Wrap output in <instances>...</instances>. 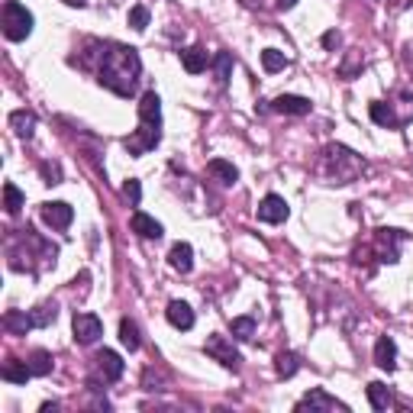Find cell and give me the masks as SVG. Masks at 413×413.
<instances>
[{
  "label": "cell",
  "mask_w": 413,
  "mask_h": 413,
  "mask_svg": "<svg viewBox=\"0 0 413 413\" xmlns=\"http://www.w3.org/2000/svg\"><path fill=\"white\" fill-rule=\"evenodd\" d=\"M272 107L278 113H294V116H304V113H310V100L307 97H297V94H281L274 97Z\"/></svg>",
  "instance_id": "cell-14"
},
{
  "label": "cell",
  "mask_w": 413,
  "mask_h": 413,
  "mask_svg": "<svg viewBox=\"0 0 413 413\" xmlns=\"http://www.w3.org/2000/svg\"><path fill=\"white\" fill-rule=\"evenodd\" d=\"M97 371H100L103 375V381H120L123 378V358L116 355V352H113V349H103V352H97Z\"/></svg>",
  "instance_id": "cell-7"
},
{
  "label": "cell",
  "mask_w": 413,
  "mask_h": 413,
  "mask_svg": "<svg viewBox=\"0 0 413 413\" xmlns=\"http://www.w3.org/2000/svg\"><path fill=\"white\" fill-rule=\"evenodd\" d=\"M161 139V130L159 126H146V123H139V130L132 132L130 139H126V149H130V155H142V152L155 149Z\"/></svg>",
  "instance_id": "cell-5"
},
{
  "label": "cell",
  "mask_w": 413,
  "mask_h": 413,
  "mask_svg": "<svg viewBox=\"0 0 413 413\" xmlns=\"http://www.w3.org/2000/svg\"><path fill=\"white\" fill-rule=\"evenodd\" d=\"M130 26H132V29H139V33H142L146 26H149V10L142 7V3H139V7H132V10H130Z\"/></svg>",
  "instance_id": "cell-31"
},
{
  "label": "cell",
  "mask_w": 413,
  "mask_h": 413,
  "mask_svg": "<svg viewBox=\"0 0 413 413\" xmlns=\"http://www.w3.org/2000/svg\"><path fill=\"white\" fill-rule=\"evenodd\" d=\"M139 123H146V126H159V130H161V100H159L155 91L142 94V100H139Z\"/></svg>",
  "instance_id": "cell-9"
},
{
  "label": "cell",
  "mask_w": 413,
  "mask_h": 413,
  "mask_svg": "<svg viewBox=\"0 0 413 413\" xmlns=\"http://www.w3.org/2000/svg\"><path fill=\"white\" fill-rule=\"evenodd\" d=\"M123 197L130 200L132 206L139 204V197H142V188H139V181H126V184H123Z\"/></svg>",
  "instance_id": "cell-32"
},
{
  "label": "cell",
  "mask_w": 413,
  "mask_h": 413,
  "mask_svg": "<svg viewBox=\"0 0 413 413\" xmlns=\"http://www.w3.org/2000/svg\"><path fill=\"white\" fill-rule=\"evenodd\" d=\"M120 342L126 349H130V352H136V349H139V326H136V323H132V319H123L120 323Z\"/></svg>",
  "instance_id": "cell-22"
},
{
  "label": "cell",
  "mask_w": 413,
  "mask_h": 413,
  "mask_svg": "<svg viewBox=\"0 0 413 413\" xmlns=\"http://www.w3.org/2000/svg\"><path fill=\"white\" fill-rule=\"evenodd\" d=\"M165 317H168V323L175 329H191L194 326V310H191L184 301H171L168 310H165Z\"/></svg>",
  "instance_id": "cell-12"
},
{
  "label": "cell",
  "mask_w": 413,
  "mask_h": 413,
  "mask_svg": "<svg viewBox=\"0 0 413 413\" xmlns=\"http://www.w3.org/2000/svg\"><path fill=\"white\" fill-rule=\"evenodd\" d=\"M339 42H342L339 33H326V36H323V46H326V49H339Z\"/></svg>",
  "instance_id": "cell-34"
},
{
  "label": "cell",
  "mask_w": 413,
  "mask_h": 413,
  "mask_svg": "<svg viewBox=\"0 0 413 413\" xmlns=\"http://www.w3.org/2000/svg\"><path fill=\"white\" fill-rule=\"evenodd\" d=\"M29 368H33V375H49L52 371V355H49L46 349H36L33 355H29Z\"/></svg>",
  "instance_id": "cell-24"
},
{
  "label": "cell",
  "mask_w": 413,
  "mask_h": 413,
  "mask_svg": "<svg viewBox=\"0 0 413 413\" xmlns=\"http://www.w3.org/2000/svg\"><path fill=\"white\" fill-rule=\"evenodd\" d=\"M213 71H216V85H220V87L229 85V71H233V55H229V52H216V58H213Z\"/></svg>",
  "instance_id": "cell-21"
},
{
  "label": "cell",
  "mask_w": 413,
  "mask_h": 413,
  "mask_svg": "<svg viewBox=\"0 0 413 413\" xmlns=\"http://www.w3.org/2000/svg\"><path fill=\"white\" fill-rule=\"evenodd\" d=\"M297 410H346V404H339L336 397H329L326 391L317 387V391H310L301 404H297Z\"/></svg>",
  "instance_id": "cell-10"
},
{
  "label": "cell",
  "mask_w": 413,
  "mask_h": 413,
  "mask_svg": "<svg viewBox=\"0 0 413 413\" xmlns=\"http://www.w3.org/2000/svg\"><path fill=\"white\" fill-rule=\"evenodd\" d=\"M68 7H85V0H65Z\"/></svg>",
  "instance_id": "cell-35"
},
{
  "label": "cell",
  "mask_w": 413,
  "mask_h": 413,
  "mask_svg": "<svg viewBox=\"0 0 413 413\" xmlns=\"http://www.w3.org/2000/svg\"><path fill=\"white\" fill-rule=\"evenodd\" d=\"M288 200L284 197H278V194H268V197L258 204V220L262 223H284L288 220Z\"/></svg>",
  "instance_id": "cell-6"
},
{
  "label": "cell",
  "mask_w": 413,
  "mask_h": 413,
  "mask_svg": "<svg viewBox=\"0 0 413 413\" xmlns=\"http://www.w3.org/2000/svg\"><path fill=\"white\" fill-rule=\"evenodd\" d=\"M168 262H171L175 272L188 274L191 268H194V249H191L188 243H175V245H171V252H168Z\"/></svg>",
  "instance_id": "cell-13"
},
{
  "label": "cell",
  "mask_w": 413,
  "mask_h": 413,
  "mask_svg": "<svg viewBox=\"0 0 413 413\" xmlns=\"http://www.w3.org/2000/svg\"><path fill=\"white\" fill-rule=\"evenodd\" d=\"M10 126H13V132H17V136L29 139V136H33V130H36V113H29V110L10 113Z\"/></svg>",
  "instance_id": "cell-19"
},
{
  "label": "cell",
  "mask_w": 413,
  "mask_h": 413,
  "mask_svg": "<svg viewBox=\"0 0 413 413\" xmlns=\"http://www.w3.org/2000/svg\"><path fill=\"white\" fill-rule=\"evenodd\" d=\"M368 401H371V407H375V410H387V407L394 404L391 391H387L381 381H371V385H368Z\"/></svg>",
  "instance_id": "cell-20"
},
{
  "label": "cell",
  "mask_w": 413,
  "mask_h": 413,
  "mask_svg": "<svg viewBox=\"0 0 413 413\" xmlns=\"http://www.w3.org/2000/svg\"><path fill=\"white\" fill-rule=\"evenodd\" d=\"M0 378L10 381V385H26L29 378H33V368H29V362H7L3 371H0Z\"/></svg>",
  "instance_id": "cell-16"
},
{
  "label": "cell",
  "mask_w": 413,
  "mask_h": 413,
  "mask_svg": "<svg viewBox=\"0 0 413 413\" xmlns=\"http://www.w3.org/2000/svg\"><path fill=\"white\" fill-rule=\"evenodd\" d=\"M132 233L142 239H161V223L149 213H132Z\"/></svg>",
  "instance_id": "cell-15"
},
{
  "label": "cell",
  "mask_w": 413,
  "mask_h": 413,
  "mask_svg": "<svg viewBox=\"0 0 413 413\" xmlns=\"http://www.w3.org/2000/svg\"><path fill=\"white\" fill-rule=\"evenodd\" d=\"M42 220H46L52 229H68L71 226V220H75V210L68 204H42Z\"/></svg>",
  "instance_id": "cell-8"
},
{
  "label": "cell",
  "mask_w": 413,
  "mask_h": 413,
  "mask_svg": "<svg viewBox=\"0 0 413 413\" xmlns=\"http://www.w3.org/2000/svg\"><path fill=\"white\" fill-rule=\"evenodd\" d=\"M3 326H7L10 333H26V329L33 326V319L23 317V313H7V317H3Z\"/></svg>",
  "instance_id": "cell-30"
},
{
  "label": "cell",
  "mask_w": 413,
  "mask_h": 413,
  "mask_svg": "<svg viewBox=\"0 0 413 413\" xmlns=\"http://www.w3.org/2000/svg\"><path fill=\"white\" fill-rule=\"evenodd\" d=\"M33 33V13H29L23 3L17 0H10L7 7H3V36L10 42H19V39H26Z\"/></svg>",
  "instance_id": "cell-2"
},
{
  "label": "cell",
  "mask_w": 413,
  "mask_h": 413,
  "mask_svg": "<svg viewBox=\"0 0 413 413\" xmlns=\"http://www.w3.org/2000/svg\"><path fill=\"white\" fill-rule=\"evenodd\" d=\"M55 317H58V307H55V304H39V307L29 313L33 326H49V323H55Z\"/></svg>",
  "instance_id": "cell-23"
},
{
  "label": "cell",
  "mask_w": 413,
  "mask_h": 413,
  "mask_svg": "<svg viewBox=\"0 0 413 413\" xmlns=\"http://www.w3.org/2000/svg\"><path fill=\"white\" fill-rule=\"evenodd\" d=\"M297 368H301V362H297L294 352H281V355H278V375H281V378L297 375Z\"/></svg>",
  "instance_id": "cell-28"
},
{
  "label": "cell",
  "mask_w": 413,
  "mask_h": 413,
  "mask_svg": "<svg viewBox=\"0 0 413 413\" xmlns=\"http://www.w3.org/2000/svg\"><path fill=\"white\" fill-rule=\"evenodd\" d=\"M204 352H206L210 358H216V362H220L223 368H233V371L239 368V362H243V355L236 352L233 342H229L226 336H210V339L204 342Z\"/></svg>",
  "instance_id": "cell-3"
},
{
  "label": "cell",
  "mask_w": 413,
  "mask_h": 413,
  "mask_svg": "<svg viewBox=\"0 0 413 413\" xmlns=\"http://www.w3.org/2000/svg\"><path fill=\"white\" fill-rule=\"evenodd\" d=\"M3 206H7V213H19L23 210V191L17 184H3Z\"/></svg>",
  "instance_id": "cell-25"
},
{
  "label": "cell",
  "mask_w": 413,
  "mask_h": 413,
  "mask_svg": "<svg viewBox=\"0 0 413 413\" xmlns=\"http://www.w3.org/2000/svg\"><path fill=\"white\" fill-rule=\"evenodd\" d=\"M206 171H210L216 181H223V184H236V181H239L236 165H233V161H226V159H213L210 165H206Z\"/></svg>",
  "instance_id": "cell-18"
},
{
  "label": "cell",
  "mask_w": 413,
  "mask_h": 413,
  "mask_svg": "<svg viewBox=\"0 0 413 413\" xmlns=\"http://www.w3.org/2000/svg\"><path fill=\"white\" fill-rule=\"evenodd\" d=\"M371 120L378 123V126H397V116L391 113V107L387 103H371Z\"/></svg>",
  "instance_id": "cell-27"
},
{
  "label": "cell",
  "mask_w": 413,
  "mask_h": 413,
  "mask_svg": "<svg viewBox=\"0 0 413 413\" xmlns=\"http://www.w3.org/2000/svg\"><path fill=\"white\" fill-rule=\"evenodd\" d=\"M139 55L136 49L126 46H110L103 52V65H100V85L110 87L113 94L130 97L136 91V81H139Z\"/></svg>",
  "instance_id": "cell-1"
},
{
  "label": "cell",
  "mask_w": 413,
  "mask_h": 413,
  "mask_svg": "<svg viewBox=\"0 0 413 413\" xmlns=\"http://www.w3.org/2000/svg\"><path fill=\"white\" fill-rule=\"evenodd\" d=\"M252 333H255V319L252 317H236L233 319V336L236 339H252Z\"/></svg>",
  "instance_id": "cell-29"
},
{
  "label": "cell",
  "mask_w": 413,
  "mask_h": 413,
  "mask_svg": "<svg viewBox=\"0 0 413 413\" xmlns=\"http://www.w3.org/2000/svg\"><path fill=\"white\" fill-rule=\"evenodd\" d=\"M42 178H46V184H58V168L55 165H42Z\"/></svg>",
  "instance_id": "cell-33"
},
{
  "label": "cell",
  "mask_w": 413,
  "mask_h": 413,
  "mask_svg": "<svg viewBox=\"0 0 413 413\" xmlns=\"http://www.w3.org/2000/svg\"><path fill=\"white\" fill-rule=\"evenodd\" d=\"M262 65H265V71H281V68H288V58H284V52H278V49H265Z\"/></svg>",
  "instance_id": "cell-26"
},
{
  "label": "cell",
  "mask_w": 413,
  "mask_h": 413,
  "mask_svg": "<svg viewBox=\"0 0 413 413\" xmlns=\"http://www.w3.org/2000/svg\"><path fill=\"white\" fill-rule=\"evenodd\" d=\"M278 3H281V7H294V3H297V0H278Z\"/></svg>",
  "instance_id": "cell-36"
},
{
  "label": "cell",
  "mask_w": 413,
  "mask_h": 413,
  "mask_svg": "<svg viewBox=\"0 0 413 413\" xmlns=\"http://www.w3.org/2000/svg\"><path fill=\"white\" fill-rule=\"evenodd\" d=\"M375 362H378V368H385V371H394L397 368V346L391 336H381L375 342Z\"/></svg>",
  "instance_id": "cell-11"
},
{
  "label": "cell",
  "mask_w": 413,
  "mask_h": 413,
  "mask_svg": "<svg viewBox=\"0 0 413 413\" xmlns=\"http://www.w3.org/2000/svg\"><path fill=\"white\" fill-rule=\"evenodd\" d=\"M181 62H184V71H188V75H200L210 58H206V52L200 46H191L188 52H181Z\"/></svg>",
  "instance_id": "cell-17"
},
{
  "label": "cell",
  "mask_w": 413,
  "mask_h": 413,
  "mask_svg": "<svg viewBox=\"0 0 413 413\" xmlns=\"http://www.w3.org/2000/svg\"><path fill=\"white\" fill-rule=\"evenodd\" d=\"M71 329H75V342H81V346H94L97 339L103 336V323L94 313H75Z\"/></svg>",
  "instance_id": "cell-4"
}]
</instances>
